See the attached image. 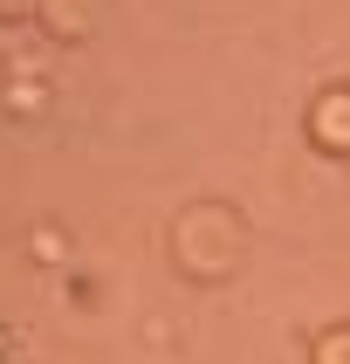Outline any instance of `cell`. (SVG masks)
<instances>
[{
  "instance_id": "obj_1",
  "label": "cell",
  "mask_w": 350,
  "mask_h": 364,
  "mask_svg": "<svg viewBox=\"0 0 350 364\" xmlns=\"http://www.w3.org/2000/svg\"><path fill=\"white\" fill-rule=\"evenodd\" d=\"M28 7H35V0H0V14L14 21V14H28Z\"/></svg>"
}]
</instances>
